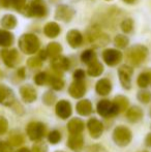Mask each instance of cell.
Returning <instances> with one entry per match:
<instances>
[{
  "label": "cell",
  "instance_id": "cell-42",
  "mask_svg": "<svg viewBox=\"0 0 151 152\" xmlns=\"http://www.w3.org/2000/svg\"><path fill=\"white\" fill-rule=\"evenodd\" d=\"M7 120L5 118H3V117H0V134H4L7 130Z\"/></svg>",
  "mask_w": 151,
  "mask_h": 152
},
{
  "label": "cell",
  "instance_id": "cell-26",
  "mask_svg": "<svg viewBox=\"0 0 151 152\" xmlns=\"http://www.w3.org/2000/svg\"><path fill=\"white\" fill-rule=\"evenodd\" d=\"M14 42V35L10 32L5 30H0V46L7 48Z\"/></svg>",
  "mask_w": 151,
  "mask_h": 152
},
{
  "label": "cell",
  "instance_id": "cell-4",
  "mask_svg": "<svg viewBox=\"0 0 151 152\" xmlns=\"http://www.w3.org/2000/svg\"><path fill=\"white\" fill-rule=\"evenodd\" d=\"M27 134L32 141H39L46 134V126L42 122H31L27 125Z\"/></svg>",
  "mask_w": 151,
  "mask_h": 152
},
{
  "label": "cell",
  "instance_id": "cell-10",
  "mask_svg": "<svg viewBox=\"0 0 151 152\" xmlns=\"http://www.w3.org/2000/svg\"><path fill=\"white\" fill-rule=\"evenodd\" d=\"M2 59H3L4 63L8 66V67H14L16 66L17 62L19 59L18 51L12 49V50H3L1 53Z\"/></svg>",
  "mask_w": 151,
  "mask_h": 152
},
{
  "label": "cell",
  "instance_id": "cell-27",
  "mask_svg": "<svg viewBox=\"0 0 151 152\" xmlns=\"http://www.w3.org/2000/svg\"><path fill=\"white\" fill-rule=\"evenodd\" d=\"M61 51H62V47L57 42H51L48 45V48H47V54H48V56L55 58V57L59 56Z\"/></svg>",
  "mask_w": 151,
  "mask_h": 152
},
{
  "label": "cell",
  "instance_id": "cell-28",
  "mask_svg": "<svg viewBox=\"0 0 151 152\" xmlns=\"http://www.w3.org/2000/svg\"><path fill=\"white\" fill-rule=\"evenodd\" d=\"M1 24L6 29H14L17 25V19L12 15H6L2 18Z\"/></svg>",
  "mask_w": 151,
  "mask_h": 152
},
{
  "label": "cell",
  "instance_id": "cell-25",
  "mask_svg": "<svg viewBox=\"0 0 151 152\" xmlns=\"http://www.w3.org/2000/svg\"><path fill=\"white\" fill-rule=\"evenodd\" d=\"M104 72V66L101 62L95 60L94 62L89 64L88 66V75L91 77H98L103 74Z\"/></svg>",
  "mask_w": 151,
  "mask_h": 152
},
{
  "label": "cell",
  "instance_id": "cell-15",
  "mask_svg": "<svg viewBox=\"0 0 151 152\" xmlns=\"http://www.w3.org/2000/svg\"><path fill=\"white\" fill-rule=\"evenodd\" d=\"M20 93H21V96H22L23 100L28 102V104L33 102L37 97L36 91H35L34 88L31 87L30 85H25V86L21 87Z\"/></svg>",
  "mask_w": 151,
  "mask_h": 152
},
{
  "label": "cell",
  "instance_id": "cell-39",
  "mask_svg": "<svg viewBox=\"0 0 151 152\" xmlns=\"http://www.w3.org/2000/svg\"><path fill=\"white\" fill-rule=\"evenodd\" d=\"M42 99H44V102L46 104H54V102H55V99H56V96L54 95V94L52 93V92H50V91H48V92H46L44 93V97H42Z\"/></svg>",
  "mask_w": 151,
  "mask_h": 152
},
{
  "label": "cell",
  "instance_id": "cell-23",
  "mask_svg": "<svg viewBox=\"0 0 151 152\" xmlns=\"http://www.w3.org/2000/svg\"><path fill=\"white\" fill-rule=\"evenodd\" d=\"M44 32L48 37L54 38L56 36H58L59 33H60V27H59V25L57 23L50 22L44 26Z\"/></svg>",
  "mask_w": 151,
  "mask_h": 152
},
{
  "label": "cell",
  "instance_id": "cell-52",
  "mask_svg": "<svg viewBox=\"0 0 151 152\" xmlns=\"http://www.w3.org/2000/svg\"><path fill=\"white\" fill-rule=\"evenodd\" d=\"M57 152H62V151H57Z\"/></svg>",
  "mask_w": 151,
  "mask_h": 152
},
{
  "label": "cell",
  "instance_id": "cell-31",
  "mask_svg": "<svg viewBox=\"0 0 151 152\" xmlns=\"http://www.w3.org/2000/svg\"><path fill=\"white\" fill-rule=\"evenodd\" d=\"M150 84V75L148 72L141 74L138 78V85L142 88H146Z\"/></svg>",
  "mask_w": 151,
  "mask_h": 152
},
{
  "label": "cell",
  "instance_id": "cell-45",
  "mask_svg": "<svg viewBox=\"0 0 151 152\" xmlns=\"http://www.w3.org/2000/svg\"><path fill=\"white\" fill-rule=\"evenodd\" d=\"M87 152H105L103 147L97 146V145H94V146H90L88 149H87Z\"/></svg>",
  "mask_w": 151,
  "mask_h": 152
},
{
  "label": "cell",
  "instance_id": "cell-38",
  "mask_svg": "<svg viewBox=\"0 0 151 152\" xmlns=\"http://www.w3.org/2000/svg\"><path fill=\"white\" fill-rule=\"evenodd\" d=\"M133 21H131V19H126V20H124L121 23V29H122L125 33H128V32H131L133 30Z\"/></svg>",
  "mask_w": 151,
  "mask_h": 152
},
{
  "label": "cell",
  "instance_id": "cell-43",
  "mask_svg": "<svg viewBox=\"0 0 151 152\" xmlns=\"http://www.w3.org/2000/svg\"><path fill=\"white\" fill-rule=\"evenodd\" d=\"M0 152H12V146L9 143L0 142Z\"/></svg>",
  "mask_w": 151,
  "mask_h": 152
},
{
  "label": "cell",
  "instance_id": "cell-13",
  "mask_svg": "<svg viewBox=\"0 0 151 152\" xmlns=\"http://www.w3.org/2000/svg\"><path fill=\"white\" fill-rule=\"evenodd\" d=\"M75 15V12L71 10L69 6L66 5H60L57 7L56 10V19L60 21H65V22H69L71 20V18Z\"/></svg>",
  "mask_w": 151,
  "mask_h": 152
},
{
  "label": "cell",
  "instance_id": "cell-30",
  "mask_svg": "<svg viewBox=\"0 0 151 152\" xmlns=\"http://www.w3.org/2000/svg\"><path fill=\"white\" fill-rule=\"evenodd\" d=\"M81 60L86 64H90V63H92V62H94L96 60V56H95L94 51H92V50L85 51L82 54V56H81Z\"/></svg>",
  "mask_w": 151,
  "mask_h": 152
},
{
  "label": "cell",
  "instance_id": "cell-40",
  "mask_svg": "<svg viewBox=\"0 0 151 152\" xmlns=\"http://www.w3.org/2000/svg\"><path fill=\"white\" fill-rule=\"evenodd\" d=\"M27 63H28V65L30 66V67L37 68V67H39V66L42 65V60H40L38 57H33V58L29 59Z\"/></svg>",
  "mask_w": 151,
  "mask_h": 152
},
{
  "label": "cell",
  "instance_id": "cell-7",
  "mask_svg": "<svg viewBox=\"0 0 151 152\" xmlns=\"http://www.w3.org/2000/svg\"><path fill=\"white\" fill-rule=\"evenodd\" d=\"M103 57H104V60H105V62L108 65L114 66L121 61L122 54H121V52L114 50V49H108V50L104 51Z\"/></svg>",
  "mask_w": 151,
  "mask_h": 152
},
{
  "label": "cell",
  "instance_id": "cell-18",
  "mask_svg": "<svg viewBox=\"0 0 151 152\" xmlns=\"http://www.w3.org/2000/svg\"><path fill=\"white\" fill-rule=\"evenodd\" d=\"M26 2L27 0H0V4L2 7H15L20 12H23V10L26 7Z\"/></svg>",
  "mask_w": 151,
  "mask_h": 152
},
{
  "label": "cell",
  "instance_id": "cell-34",
  "mask_svg": "<svg viewBox=\"0 0 151 152\" xmlns=\"http://www.w3.org/2000/svg\"><path fill=\"white\" fill-rule=\"evenodd\" d=\"M47 81H48V75H47L46 72H39V74H37L34 78L35 84L39 85V86L44 85L47 83Z\"/></svg>",
  "mask_w": 151,
  "mask_h": 152
},
{
  "label": "cell",
  "instance_id": "cell-51",
  "mask_svg": "<svg viewBox=\"0 0 151 152\" xmlns=\"http://www.w3.org/2000/svg\"><path fill=\"white\" fill-rule=\"evenodd\" d=\"M149 75H150V83H151V72H150V74H149Z\"/></svg>",
  "mask_w": 151,
  "mask_h": 152
},
{
  "label": "cell",
  "instance_id": "cell-24",
  "mask_svg": "<svg viewBox=\"0 0 151 152\" xmlns=\"http://www.w3.org/2000/svg\"><path fill=\"white\" fill-rule=\"evenodd\" d=\"M126 117L129 121L131 122H138L143 118V112L139 107H133L126 112Z\"/></svg>",
  "mask_w": 151,
  "mask_h": 152
},
{
  "label": "cell",
  "instance_id": "cell-2",
  "mask_svg": "<svg viewBox=\"0 0 151 152\" xmlns=\"http://www.w3.org/2000/svg\"><path fill=\"white\" fill-rule=\"evenodd\" d=\"M133 134L125 126H117L113 132V140L118 146H126L131 143Z\"/></svg>",
  "mask_w": 151,
  "mask_h": 152
},
{
  "label": "cell",
  "instance_id": "cell-9",
  "mask_svg": "<svg viewBox=\"0 0 151 152\" xmlns=\"http://www.w3.org/2000/svg\"><path fill=\"white\" fill-rule=\"evenodd\" d=\"M133 68L129 66H122L119 68V80H120L121 85L123 86V88L129 89L131 86V75H133Z\"/></svg>",
  "mask_w": 151,
  "mask_h": 152
},
{
  "label": "cell",
  "instance_id": "cell-33",
  "mask_svg": "<svg viewBox=\"0 0 151 152\" xmlns=\"http://www.w3.org/2000/svg\"><path fill=\"white\" fill-rule=\"evenodd\" d=\"M115 45L118 48H125L128 45V38L124 35H117L115 37Z\"/></svg>",
  "mask_w": 151,
  "mask_h": 152
},
{
  "label": "cell",
  "instance_id": "cell-47",
  "mask_svg": "<svg viewBox=\"0 0 151 152\" xmlns=\"http://www.w3.org/2000/svg\"><path fill=\"white\" fill-rule=\"evenodd\" d=\"M145 142H146V145H147V146L151 147V134H149L147 137H146Z\"/></svg>",
  "mask_w": 151,
  "mask_h": 152
},
{
  "label": "cell",
  "instance_id": "cell-32",
  "mask_svg": "<svg viewBox=\"0 0 151 152\" xmlns=\"http://www.w3.org/2000/svg\"><path fill=\"white\" fill-rule=\"evenodd\" d=\"M50 85L55 90H61L64 86V82L61 79L56 78V77H51L50 78Z\"/></svg>",
  "mask_w": 151,
  "mask_h": 152
},
{
  "label": "cell",
  "instance_id": "cell-6",
  "mask_svg": "<svg viewBox=\"0 0 151 152\" xmlns=\"http://www.w3.org/2000/svg\"><path fill=\"white\" fill-rule=\"evenodd\" d=\"M24 14L27 15V16L44 17L47 14V10L44 4H40L39 2L34 1V2H30L29 5H26Z\"/></svg>",
  "mask_w": 151,
  "mask_h": 152
},
{
  "label": "cell",
  "instance_id": "cell-49",
  "mask_svg": "<svg viewBox=\"0 0 151 152\" xmlns=\"http://www.w3.org/2000/svg\"><path fill=\"white\" fill-rule=\"evenodd\" d=\"M17 152H31V151L29 150L28 148H21V149H19Z\"/></svg>",
  "mask_w": 151,
  "mask_h": 152
},
{
  "label": "cell",
  "instance_id": "cell-20",
  "mask_svg": "<svg viewBox=\"0 0 151 152\" xmlns=\"http://www.w3.org/2000/svg\"><path fill=\"white\" fill-rule=\"evenodd\" d=\"M96 92L99 95H108L112 90V85L111 82L107 79H101V81L96 83Z\"/></svg>",
  "mask_w": 151,
  "mask_h": 152
},
{
  "label": "cell",
  "instance_id": "cell-8",
  "mask_svg": "<svg viewBox=\"0 0 151 152\" xmlns=\"http://www.w3.org/2000/svg\"><path fill=\"white\" fill-rule=\"evenodd\" d=\"M15 102V94L10 88L3 84H0V104L9 107Z\"/></svg>",
  "mask_w": 151,
  "mask_h": 152
},
{
  "label": "cell",
  "instance_id": "cell-22",
  "mask_svg": "<svg viewBox=\"0 0 151 152\" xmlns=\"http://www.w3.org/2000/svg\"><path fill=\"white\" fill-rule=\"evenodd\" d=\"M83 143H84V139H83V136L81 134H71L69 138L67 145L73 150H79L83 147Z\"/></svg>",
  "mask_w": 151,
  "mask_h": 152
},
{
  "label": "cell",
  "instance_id": "cell-35",
  "mask_svg": "<svg viewBox=\"0 0 151 152\" xmlns=\"http://www.w3.org/2000/svg\"><path fill=\"white\" fill-rule=\"evenodd\" d=\"M48 139H49V141H50L51 144H57V143L61 140V134L58 130H53V132H50Z\"/></svg>",
  "mask_w": 151,
  "mask_h": 152
},
{
  "label": "cell",
  "instance_id": "cell-17",
  "mask_svg": "<svg viewBox=\"0 0 151 152\" xmlns=\"http://www.w3.org/2000/svg\"><path fill=\"white\" fill-rule=\"evenodd\" d=\"M67 42L71 48H78L83 42V36L78 30H71L66 35Z\"/></svg>",
  "mask_w": 151,
  "mask_h": 152
},
{
  "label": "cell",
  "instance_id": "cell-48",
  "mask_svg": "<svg viewBox=\"0 0 151 152\" xmlns=\"http://www.w3.org/2000/svg\"><path fill=\"white\" fill-rule=\"evenodd\" d=\"M18 74L21 76V78H24V68H21V69L18 72Z\"/></svg>",
  "mask_w": 151,
  "mask_h": 152
},
{
  "label": "cell",
  "instance_id": "cell-1",
  "mask_svg": "<svg viewBox=\"0 0 151 152\" xmlns=\"http://www.w3.org/2000/svg\"><path fill=\"white\" fill-rule=\"evenodd\" d=\"M19 48L25 54H34L39 48V40L34 34H24L19 39Z\"/></svg>",
  "mask_w": 151,
  "mask_h": 152
},
{
  "label": "cell",
  "instance_id": "cell-44",
  "mask_svg": "<svg viewBox=\"0 0 151 152\" xmlns=\"http://www.w3.org/2000/svg\"><path fill=\"white\" fill-rule=\"evenodd\" d=\"M74 78H75L76 81H82L83 79L85 78V72H84V70H82V69L76 70L75 74H74Z\"/></svg>",
  "mask_w": 151,
  "mask_h": 152
},
{
  "label": "cell",
  "instance_id": "cell-14",
  "mask_svg": "<svg viewBox=\"0 0 151 152\" xmlns=\"http://www.w3.org/2000/svg\"><path fill=\"white\" fill-rule=\"evenodd\" d=\"M69 92L74 98H81L84 96L85 92H86V87L82 81H75L69 86Z\"/></svg>",
  "mask_w": 151,
  "mask_h": 152
},
{
  "label": "cell",
  "instance_id": "cell-46",
  "mask_svg": "<svg viewBox=\"0 0 151 152\" xmlns=\"http://www.w3.org/2000/svg\"><path fill=\"white\" fill-rule=\"evenodd\" d=\"M47 56H48V54H47V51H40L39 57H38V58H39L40 60H44V59L47 58Z\"/></svg>",
  "mask_w": 151,
  "mask_h": 152
},
{
  "label": "cell",
  "instance_id": "cell-11",
  "mask_svg": "<svg viewBox=\"0 0 151 152\" xmlns=\"http://www.w3.org/2000/svg\"><path fill=\"white\" fill-rule=\"evenodd\" d=\"M87 126H88V129H89V132H90L91 137L94 139L99 138L104 132L103 123L95 118L90 119V120L88 121V123H87Z\"/></svg>",
  "mask_w": 151,
  "mask_h": 152
},
{
  "label": "cell",
  "instance_id": "cell-29",
  "mask_svg": "<svg viewBox=\"0 0 151 152\" xmlns=\"http://www.w3.org/2000/svg\"><path fill=\"white\" fill-rule=\"evenodd\" d=\"M114 104L117 106V108L119 109V112L125 111L128 107V99L125 96H116L114 99Z\"/></svg>",
  "mask_w": 151,
  "mask_h": 152
},
{
  "label": "cell",
  "instance_id": "cell-19",
  "mask_svg": "<svg viewBox=\"0 0 151 152\" xmlns=\"http://www.w3.org/2000/svg\"><path fill=\"white\" fill-rule=\"evenodd\" d=\"M67 128H69V132L71 134H79L84 130V122L81 119L74 118L69 122Z\"/></svg>",
  "mask_w": 151,
  "mask_h": 152
},
{
  "label": "cell",
  "instance_id": "cell-50",
  "mask_svg": "<svg viewBox=\"0 0 151 152\" xmlns=\"http://www.w3.org/2000/svg\"><path fill=\"white\" fill-rule=\"evenodd\" d=\"M125 2H127V3H133V2L136 1V0H124Z\"/></svg>",
  "mask_w": 151,
  "mask_h": 152
},
{
  "label": "cell",
  "instance_id": "cell-21",
  "mask_svg": "<svg viewBox=\"0 0 151 152\" xmlns=\"http://www.w3.org/2000/svg\"><path fill=\"white\" fill-rule=\"evenodd\" d=\"M77 112L82 116H88L92 113V104L88 99L81 100L77 104Z\"/></svg>",
  "mask_w": 151,
  "mask_h": 152
},
{
  "label": "cell",
  "instance_id": "cell-5",
  "mask_svg": "<svg viewBox=\"0 0 151 152\" xmlns=\"http://www.w3.org/2000/svg\"><path fill=\"white\" fill-rule=\"evenodd\" d=\"M148 50L144 46H135L128 52V60L135 65H138L146 59Z\"/></svg>",
  "mask_w": 151,
  "mask_h": 152
},
{
  "label": "cell",
  "instance_id": "cell-53",
  "mask_svg": "<svg viewBox=\"0 0 151 152\" xmlns=\"http://www.w3.org/2000/svg\"><path fill=\"white\" fill-rule=\"evenodd\" d=\"M36 1H38V0H36Z\"/></svg>",
  "mask_w": 151,
  "mask_h": 152
},
{
  "label": "cell",
  "instance_id": "cell-3",
  "mask_svg": "<svg viewBox=\"0 0 151 152\" xmlns=\"http://www.w3.org/2000/svg\"><path fill=\"white\" fill-rule=\"evenodd\" d=\"M97 113L103 117H112L119 113V109L114 102L104 99L97 104Z\"/></svg>",
  "mask_w": 151,
  "mask_h": 152
},
{
  "label": "cell",
  "instance_id": "cell-12",
  "mask_svg": "<svg viewBox=\"0 0 151 152\" xmlns=\"http://www.w3.org/2000/svg\"><path fill=\"white\" fill-rule=\"evenodd\" d=\"M56 114L61 119H66L71 115V106L66 100H60L56 104Z\"/></svg>",
  "mask_w": 151,
  "mask_h": 152
},
{
  "label": "cell",
  "instance_id": "cell-16",
  "mask_svg": "<svg viewBox=\"0 0 151 152\" xmlns=\"http://www.w3.org/2000/svg\"><path fill=\"white\" fill-rule=\"evenodd\" d=\"M52 67L57 72H64L69 68V61L63 56H57L52 60Z\"/></svg>",
  "mask_w": 151,
  "mask_h": 152
},
{
  "label": "cell",
  "instance_id": "cell-37",
  "mask_svg": "<svg viewBox=\"0 0 151 152\" xmlns=\"http://www.w3.org/2000/svg\"><path fill=\"white\" fill-rule=\"evenodd\" d=\"M47 150H48L47 145L44 142H40V141H37L36 143H34L32 147V152H47Z\"/></svg>",
  "mask_w": 151,
  "mask_h": 152
},
{
  "label": "cell",
  "instance_id": "cell-41",
  "mask_svg": "<svg viewBox=\"0 0 151 152\" xmlns=\"http://www.w3.org/2000/svg\"><path fill=\"white\" fill-rule=\"evenodd\" d=\"M23 143V138L20 134H15L9 139V144L14 145V146H19Z\"/></svg>",
  "mask_w": 151,
  "mask_h": 152
},
{
  "label": "cell",
  "instance_id": "cell-36",
  "mask_svg": "<svg viewBox=\"0 0 151 152\" xmlns=\"http://www.w3.org/2000/svg\"><path fill=\"white\" fill-rule=\"evenodd\" d=\"M138 99L140 102H144V104H147L151 100V93L149 91H140L138 93Z\"/></svg>",
  "mask_w": 151,
  "mask_h": 152
}]
</instances>
